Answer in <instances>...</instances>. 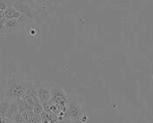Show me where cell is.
<instances>
[{
	"instance_id": "6da1fadb",
	"label": "cell",
	"mask_w": 153,
	"mask_h": 123,
	"mask_svg": "<svg viewBox=\"0 0 153 123\" xmlns=\"http://www.w3.org/2000/svg\"><path fill=\"white\" fill-rule=\"evenodd\" d=\"M29 86L25 85V83L21 81L14 80L8 84L7 89L4 93V98L9 100L10 101L13 100H19L24 97L25 94L27 93Z\"/></svg>"
},
{
	"instance_id": "7a4b0ae2",
	"label": "cell",
	"mask_w": 153,
	"mask_h": 123,
	"mask_svg": "<svg viewBox=\"0 0 153 123\" xmlns=\"http://www.w3.org/2000/svg\"><path fill=\"white\" fill-rule=\"evenodd\" d=\"M13 8L16 9L19 12H20L22 15L28 17V18H33L32 10L26 4H25L21 0H16L13 4Z\"/></svg>"
},
{
	"instance_id": "3957f363",
	"label": "cell",
	"mask_w": 153,
	"mask_h": 123,
	"mask_svg": "<svg viewBox=\"0 0 153 123\" xmlns=\"http://www.w3.org/2000/svg\"><path fill=\"white\" fill-rule=\"evenodd\" d=\"M38 97L42 103H46L51 99V89L48 85H42L38 89Z\"/></svg>"
},
{
	"instance_id": "277c9868",
	"label": "cell",
	"mask_w": 153,
	"mask_h": 123,
	"mask_svg": "<svg viewBox=\"0 0 153 123\" xmlns=\"http://www.w3.org/2000/svg\"><path fill=\"white\" fill-rule=\"evenodd\" d=\"M4 15L5 19H19L20 22H21L22 17L24 16L13 7H7L4 10Z\"/></svg>"
},
{
	"instance_id": "5b68a950",
	"label": "cell",
	"mask_w": 153,
	"mask_h": 123,
	"mask_svg": "<svg viewBox=\"0 0 153 123\" xmlns=\"http://www.w3.org/2000/svg\"><path fill=\"white\" fill-rule=\"evenodd\" d=\"M68 114L70 115V117H71V119H76L79 117V115L81 114V108L76 102L73 101L70 103L69 108H68Z\"/></svg>"
},
{
	"instance_id": "8992f818",
	"label": "cell",
	"mask_w": 153,
	"mask_h": 123,
	"mask_svg": "<svg viewBox=\"0 0 153 123\" xmlns=\"http://www.w3.org/2000/svg\"><path fill=\"white\" fill-rule=\"evenodd\" d=\"M51 99L58 104L65 101V97L64 92L61 91V89H57V88L51 90Z\"/></svg>"
},
{
	"instance_id": "52a82bcc",
	"label": "cell",
	"mask_w": 153,
	"mask_h": 123,
	"mask_svg": "<svg viewBox=\"0 0 153 123\" xmlns=\"http://www.w3.org/2000/svg\"><path fill=\"white\" fill-rule=\"evenodd\" d=\"M18 113H19V105H18V102L15 101V100L10 101V104L9 106V108H8L7 114H6L5 118L10 119V120H12L13 117Z\"/></svg>"
},
{
	"instance_id": "ba28073f",
	"label": "cell",
	"mask_w": 153,
	"mask_h": 123,
	"mask_svg": "<svg viewBox=\"0 0 153 123\" xmlns=\"http://www.w3.org/2000/svg\"><path fill=\"white\" fill-rule=\"evenodd\" d=\"M20 24H21V22L19 19H4V25L6 31L14 30L16 27H18Z\"/></svg>"
},
{
	"instance_id": "9c48e42d",
	"label": "cell",
	"mask_w": 153,
	"mask_h": 123,
	"mask_svg": "<svg viewBox=\"0 0 153 123\" xmlns=\"http://www.w3.org/2000/svg\"><path fill=\"white\" fill-rule=\"evenodd\" d=\"M10 104V100L5 99V98L0 103V117L1 118H5L6 117Z\"/></svg>"
},
{
	"instance_id": "30bf717a",
	"label": "cell",
	"mask_w": 153,
	"mask_h": 123,
	"mask_svg": "<svg viewBox=\"0 0 153 123\" xmlns=\"http://www.w3.org/2000/svg\"><path fill=\"white\" fill-rule=\"evenodd\" d=\"M12 120H13L14 123H26V121H25V119L24 118L23 114H21V113H19V112L13 117Z\"/></svg>"
},
{
	"instance_id": "8fae6325",
	"label": "cell",
	"mask_w": 153,
	"mask_h": 123,
	"mask_svg": "<svg viewBox=\"0 0 153 123\" xmlns=\"http://www.w3.org/2000/svg\"><path fill=\"white\" fill-rule=\"evenodd\" d=\"M78 119H79V121L81 122L82 123H86L87 122V121L89 120V117L85 114H82L79 115V117H78Z\"/></svg>"
},
{
	"instance_id": "7c38bea8",
	"label": "cell",
	"mask_w": 153,
	"mask_h": 123,
	"mask_svg": "<svg viewBox=\"0 0 153 123\" xmlns=\"http://www.w3.org/2000/svg\"><path fill=\"white\" fill-rule=\"evenodd\" d=\"M7 32V31H6L5 27H4V23H1V22H0V32L4 33V32Z\"/></svg>"
},
{
	"instance_id": "4fadbf2b",
	"label": "cell",
	"mask_w": 153,
	"mask_h": 123,
	"mask_svg": "<svg viewBox=\"0 0 153 123\" xmlns=\"http://www.w3.org/2000/svg\"><path fill=\"white\" fill-rule=\"evenodd\" d=\"M4 99V93H3V92H1L0 91V103L2 102V100Z\"/></svg>"
},
{
	"instance_id": "5bb4252c",
	"label": "cell",
	"mask_w": 153,
	"mask_h": 123,
	"mask_svg": "<svg viewBox=\"0 0 153 123\" xmlns=\"http://www.w3.org/2000/svg\"><path fill=\"white\" fill-rule=\"evenodd\" d=\"M60 123H73L71 121H70V120H64V121H62Z\"/></svg>"
},
{
	"instance_id": "9a60e30c",
	"label": "cell",
	"mask_w": 153,
	"mask_h": 123,
	"mask_svg": "<svg viewBox=\"0 0 153 123\" xmlns=\"http://www.w3.org/2000/svg\"><path fill=\"white\" fill-rule=\"evenodd\" d=\"M36 1H38V2H40V3H43V2H45V0H36Z\"/></svg>"
}]
</instances>
